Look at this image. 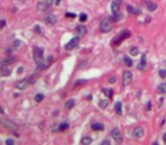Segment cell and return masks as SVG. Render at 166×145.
Instances as JSON below:
<instances>
[{"instance_id": "obj_22", "label": "cell", "mask_w": 166, "mask_h": 145, "mask_svg": "<svg viewBox=\"0 0 166 145\" xmlns=\"http://www.w3.org/2000/svg\"><path fill=\"white\" fill-rule=\"evenodd\" d=\"M138 53H139V49H138L137 47H131L130 48V54H132V56H138Z\"/></svg>"}, {"instance_id": "obj_16", "label": "cell", "mask_w": 166, "mask_h": 145, "mask_svg": "<svg viewBox=\"0 0 166 145\" xmlns=\"http://www.w3.org/2000/svg\"><path fill=\"white\" fill-rule=\"evenodd\" d=\"M49 7H50V5L47 0H42V1H40L37 3V9H40V10H47Z\"/></svg>"}, {"instance_id": "obj_32", "label": "cell", "mask_w": 166, "mask_h": 145, "mask_svg": "<svg viewBox=\"0 0 166 145\" xmlns=\"http://www.w3.org/2000/svg\"><path fill=\"white\" fill-rule=\"evenodd\" d=\"M127 9H128V12H129V13H131V14H133L134 8H132L131 6H129V5H128V6H127Z\"/></svg>"}, {"instance_id": "obj_7", "label": "cell", "mask_w": 166, "mask_h": 145, "mask_svg": "<svg viewBox=\"0 0 166 145\" xmlns=\"http://www.w3.org/2000/svg\"><path fill=\"white\" fill-rule=\"evenodd\" d=\"M120 6H121V0H113V2L111 3V9L113 15L120 14Z\"/></svg>"}, {"instance_id": "obj_11", "label": "cell", "mask_w": 166, "mask_h": 145, "mask_svg": "<svg viewBox=\"0 0 166 145\" xmlns=\"http://www.w3.org/2000/svg\"><path fill=\"white\" fill-rule=\"evenodd\" d=\"M12 73V68L7 67V65H2V67L0 68V76H9Z\"/></svg>"}, {"instance_id": "obj_18", "label": "cell", "mask_w": 166, "mask_h": 145, "mask_svg": "<svg viewBox=\"0 0 166 145\" xmlns=\"http://www.w3.org/2000/svg\"><path fill=\"white\" fill-rule=\"evenodd\" d=\"M114 109H115V112L118 115H122V103L121 102H117L114 105Z\"/></svg>"}, {"instance_id": "obj_5", "label": "cell", "mask_w": 166, "mask_h": 145, "mask_svg": "<svg viewBox=\"0 0 166 145\" xmlns=\"http://www.w3.org/2000/svg\"><path fill=\"white\" fill-rule=\"evenodd\" d=\"M111 136L113 137V139L117 143L122 142V134H121V132H120L119 128H113L112 132H111Z\"/></svg>"}, {"instance_id": "obj_35", "label": "cell", "mask_w": 166, "mask_h": 145, "mask_svg": "<svg viewBox=\"0 0 166 145\" xmlns=\"http://www.w3.org/2000/svg\"><path fill=\"white\" fill-rule=\"evenodd\" d=\"M66 16H67V17H76V15H75V14H70V13H67V14H66Z\"/></svg>"}, {"instance_id": "obj_34", "label": "cell", "mask_w": 166, "mask_h": 145, "mask_svg": "<svg viewBox=\"0 0 166 145\" xmlns=\"http://www.w3.org/2000/svg\"><path fill=\"white\" fill-rule=\"evenodd\" d=\"M108 83H111V84L115 83V77H110L108 78Z\"/></svg>"}, {"instance_id": "obj_33", "label": "cell", "mask_w": 166, "mask_h": 145, "mask_svg": "<svg viewBox=\"0 0 166 145\" xmlns=\"http://www.w3.org/2000/svg\"><path fill=\"white\" fill-rule=\"evenodd\" d=\"M6 144H9V145H14L15 142L12 139H6Z\"/></svg>"}, {"instance_id": "obj_14", "label": "cell", "mask_w": 166, "mask_h": 145, "mask_svg": "<svg viewBox=\"0 0 166 145\" xmlns=\"http://www.w3.org/2000/svg\"><path fill=\"white\" fill-rule=\"evenodd\" d=\"M146 53H143L141 56V59H140V62L138 64V70H145V67H146Z\"/></svg>"}, {"instance_id": "obj_4", "label": "cell", "mask_w": 166, "mask_h": 145, "mask_svg": "<svg viewBox=\"0 0 166 145\" xmlns=\"http://www.w3.org/2000/svg\"><path fill=\"white\" fill-rule=\"evenodd\" d=\"M99 28L103 33H107L112 30V24L108 18H104L102 22H101V25H99Z\"/></svg>"}, {"instance_id": "obj_12", "label": "cell", "mask_w": 166, "mask_h": 145, "mask_svg": "<svg viewBox=\"0 0 166 145\" xmlns=\"http://www.w3.org/2000/svg\"><path fill=\"white\" fill-rule=\"evenodd\" d=\"M76 33L79 38H80V36H84L85 34L87 33V28L85 26H83V25H78V26L76 27Z\"/></svg>"}, {"instance_id": "obj_26", "label": "cell", "mask_w": 166, "mask_h": 145, "mask_svg": "<svg viewBox=\"0 0 166 145\" xmlns=\"http://www.w3.org/2000/svg\"><path fill=\"white\" fill-rule=\"evenodd\" d=\"M43 99H44V95L41 94V93H40V94H36V95H35V101H36V102H41Z\"/></svg>"}, {"instance_id": "obj_13", "label": "cell", "mask_w": 166, "mask_h": 145, "mask_svg": "<svg viewBox=\"0 0 166 145\" xmlns=\"http://www.w3.org/2000/svg\"><path fill=\"white\" fill-rule=\"evenodd\" d=\"M16 89H18V90H21V91H23V90H25L28 86V82L27 80H25V79H23V80H19L18 83H16Z\"/></svg>"}, {"instance_id": "obj_9", "label": "cell", "mask_w": 166, "mask_h": 145, "mask_svg": "<svg viewBox=\"0 0 166 145\" xmlns=\"http://www.w3.org/2000/svg\"><path fill=\"white\" fill-rule=\"evenodd\" d=\"M132 82V73L129 70L123 71V84L124 85H129Z\"/></svg>"}, {"instance_id": "obj_27", "label": "cell", "mask_w": 166, "mask_h": 145, "mask_svg": "<svg viewBox=\"0 0 166 145\" xmlns=\"http://www.w3.org/2000/svg\"><path fill=\"white\" fill-rule=\"evenodd\" d=\"M14 60H15L14 58H8L7 60H3V61H2V65H9V64H10V62H12Z\"/></svg>"}, {"instance_id": "obj_8", "label": "cell", "mask_w": 166, "mask_h": 145, "mask_svg": "<svg viewBox=\"0 0 166 145\" xmlns=\"http://www.w3.org/2000/svg\"><path fill=\"white\" fill-rule=\"evenodd\" d=\"M143 6L147 8L148 12H155V10L158 8L157 3L153 2V1H150V0H143Z\"/></svg>"}, {"instance_id": "obj_37", "label": "cell", "mask_w": 166, "mask_h": 145, "mask_svg": "<svg viewBox=\"0 0 166 145\" xmlns=\"http://www.w3.org/2000/svg\"><path fill=\"white\" fill-rule=\"evenodd\" d=\"M60 1H61V0H55V3H57V5H59V3H60Z\"/></svg>"}, {"instance_id": "obj_2", "label": "cell", "mask_w": 166, "mask_h": 145, "mask_svg": "<svg viewBox=\"0 0 166 145\" xmlns=\"http://www.w3.org/2000/svg\"><path fill=\"white\" fill-rule=\"evenodd\" d=\"M130 35H131V33L129 32V31H127V30L122 31V32L120 33V34H118V35L115 36V39L112 41V45H113V47H117V45H119L120 43L123 41V40L128 39Z\"/></svg>"}, {"instance_id": "obj_20", "label": "cell", "mask_w": 166, "mask_h": 145, "mask_svg": "<svg viewBox=\"0 0 166 145\" xmlns=\"http://www.w3.org/2000/svg\"><path fill=\"white\" fill-rule=\"evenodd\" d=\"M93 130H104V125L103 124H93L92 125Z\"/></svg>"}, {"instance_id": "obj_17", "label": "cell", "mask_w": 166, "mask_h": 145, "mask_svg": "<svg viewBox=\"0 0 166 145\" xmlns=\"http://www.w3.org/2000/svg\"><path fill=\"white\" fill-rule=\"evenodd\" d=\"M73 105H75V100H72V99H70V100H68L67 102H66V104H64V108L67 110H70L72 109Z\"/></svg>"}, {"instance_id": "obj_24", "label": "cell", "mask_w": 166, "mask_h": 145, "mask_svg": "<svg viewBox=\"0 0 166 145\" xmlns=\"http://www.w3.org/2000/svg\"><path fill=\"white\" fill-rule=\"evenodd\" d=\"M124 65L125 66H128V67H131L132 65H133V64H132V60L130 59V58H129V57H124Z\"/></svg>"}, {"instance_id": "obj_25", "label": "cell", "mask_w": 166, "mask_h": 145, "mask_svg": "<svg viewBox=\"0 0 166 145\" xmlns=\"http://www.w3.org/2000/svg\"><path fill=\"white\" fill-rule=\"evenodd\" d=\"M103 93H104L106 96H108V98H112V96H113V92H112V90L104 89V90H103Z\"/></svg>"}, {"instance_id": "obj_23", "label": "cell", "mask_w": 166, "mask_h": 145, "mask_svg": "<svg viewBox=\"0 0 166 145\" xmlns=\"http://www.w3.org/2000/svg\"><path fill=\"white\" fill-rule=\"evenodd\" d=\"M92 142H93V139L90 138V137H83L82 138V144H84V145H88Z\"/></svg>"}, {"instance_id": "obj_31", "label": "cell", "mask_w": 166, "mask_h": 145, "mask_svg": "<svg viewBox=\"0 0 166 145\" xmlns=\"http://www.w3.org/2000/svg\"><path fill=\"white\" fill-rule=\"evenodd\" d=\"M5 26H6V22L3 21V19H0V28H2Z\"/></svg>"}, {"instance_id": "obj_36", "label": "cell", "mask_w": 166, "mask_h": 145, "mask_svg": "<svg viewBox=\"0 0 166 145\" xmlns=\"http://www.w3.org/2000/svg\"><path fill=\"white\" fill-rule=\"evenodd\" d=\"M163 139H164V142L166 143V133H165V134H164V135H163Z\"/></svg>"}, {"instance_id": "obj_3", "label": "cell", "mask_w": 166, "mask_h": 145, "mask_svg": "<svg viewBox=\"0 0 166 145\" xmlns=\"http://www.w3.org/2000/svg\"><path fill=\"white\" fill-rule=\"evenodd\" d=\"M0 124L2 125L3 127H6L7 129L12 130V132H15V130H17V125L12 122V120H9V119H6V118H0Z\"/></svg>"}, {"instance_id": "obj_6", "label": "cell", "mask_w": 166, "mask_h": 145, "mask_svg": "<svg viewBox=\"0 0 166 145\" xmlns=\"http://www.w3.org/2000/svg\"><path fill=\"white\" fill-rule=\"evenodd\" d=\"M78 42H79V36H76V38L71 39L67 44H66V50L70 51V50H72V49H75V48L78 45Z\"/></svg>"}, {"instance_id": "obj_21", "label": "cell", "mask_w": 166, "mask_h": 145, "mask_svg": "<svg viewBox=\"0 0 166 145\" xmlns=\"http://www.w3.org/2000/svg\"><path fill=\"white\" fill-rule=\"evenodd\" d=\"M107 105H108L107 100H101L98 102V107L101 108V109H105V108H107Z\"/></svg>"}, {"instance_id": "obj_1", "label": "cell", "mask_w": 166, "mask_h": 145, "mask_svg": "<svg viewBox=\"0 0 166 145\" xmlns=\"http://www.w3.org/2000/svg\"><path fill=\"white\" fill-rule=\"evenodd\" d=\"M33 57L34 60L36 62V65L40 69L44 68V61H43V49L38 47H34L33 48Z\"/></svg>"}, {"instance_id": "obj_30", "label": "cell", "mask_w": 166, "mask_h": 145, "mask_svg": "<svg viewBox=\"0 0 166 145\" xmlns=\"http://www.w3.org/2000/svg\"><path fill=\"white\" fill-rule=\"evenodd\" d=\"M68 127H69V126H68V124H62V125H60L59 129H60V130H64V129H67Z\"/></svg>"}, {"instance_id": "obj_28", "label": "cell", "mask_w": 166, "mask_h": 145, "mask_svg": "<svg viewBox=\"0 0 166 145\" xmlns=\"http://www.w3.org/2000/svg\"><path fill=\"white\" fill-rule=\"evenodd\" d=\"M79 19H80V22H86L87 21V15L86 14H82L79 16Z\"/></svg>"}, {"instance_id": "obj_19", "label": "cell", "mask_w": 166, "mask_h": 145, "mask_svg": "<svg viewBox=\"0 0 166 145\" xmlns=\"http://www.w3.org/2000/svg\"><path fill=\"white\" fill-rule=\"evenodd\" d=\"M157 91H158V93H160V94L166 93V83H162L160 85H158Z\"/></svg>"}, {"instance_id": "obj_10", "label": "cell", "mask_w": 166, "mask_h": 145, "mask_svg": "<svg viewBox=\"0 0 166 145\" xmlns=\"http://www.w3.org/2000/svg\"><path fill=\"white\" fill-rule=\"evenodd\" d=\"M145 135V130L142 127H136L133 129V137L134 138H142Z\"/></svg>"}, {"instance_id": "obj_15", "label": "cell", "mask_w": 166, "mask_h": 145, "mask_svg": "<svg viewBox=\"0 0 166 145\" xmlns=\"http://www.w3.org/2000/svg\"><path fill=\"white\" fill-rule=\"evenodd\" d=\"M44 21H45V23L49 24V25H53V24H55V22H57V17H55L54 15H52V14H50V15H47V17L44 18Z\"/></svg>"}, {"instance_id": "obj_29", "label": "cell", "mask_w": 166, "mask_h": 145, "mask_svg": "<svg viewBox=\"0 0 166 145\" xmlns=\"http://www.w3.org/2000/svg\"><path fill=\"white\" fill-rule=\"evenodd\" d=\"M159 76L163 77V78H165V77H166V70H165V69H160V70H159Z\"/></svg>"}]
</instances>
